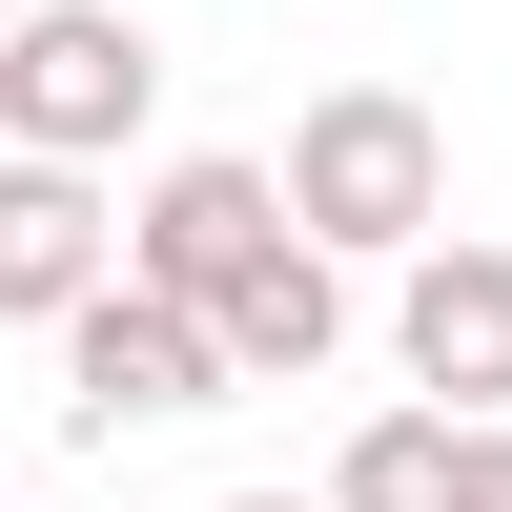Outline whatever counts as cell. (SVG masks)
Returning <instances> with one entry per match:
<instances>
[{
  "instance_id": "8fae6325",
  "label": "cell",
  "mask_w": 512,
  "mask_h": 512,
  "mask_svg": "<svg viewBox=\"0 0 512 512\" xmlns=\"http://www.w3.org/2000/svg\"><path fill=\"white\" fill-rule=\"evenodd\" d=\"M0 21H21V0H0Z\"/></svg>"
},
{
  "instance_id": "277c9868",
  "label": "cell",
  "mask_w": 512,
  "mask_h": 512,
  "mask_svg": "<svg viewBox=\"0 0 512 512\" xmlns=\"http://www.w3.org/2000/svg\"><path fill=\"white\" fill-rule=\"evenodd\" d=\"M287 226H308V205H287V164H246V144H185V164H144V205H123V267H144V287H205V308H226V287L267 267Z\"/></svg>"
},
{
  "instance_id": "7a4b0ae2",
  "label": "cell",
  "mask_w": 512,
  "mask_h": 512,
  "mask_svg": "<svg viewBox=\"0 0 512 512\" xmlns=\"http://www.w3.org/2000/svg\"><path fill=\"white\" fill-rule=\"evenodd\" d=\"M287 205H308L349 267H410V246L451 226V123L410 103V82H328V103L287 123Z\"/></svg>"
},
{
  "instance_id": "6da1fadb",
  "label": "cell",
  "mask_w": 512,
  "mask_h": 512,
  "mask_svg": "<svg viewBox=\"0 0 512 512\" xmlns=\"http://www.w3.org/2000/svg\"><path fill=\"white\" fill-rule=\"evenodd\" d=\"M41 349H62V431H82V451L185 431V410H226V390H246V369H226V308H205V287H144V267H103Z\"/></svg>"
},
{
  "instance_id": "8992f818",
  "label": "cell",
  "mask_w": 512,
  "mask_h": 512,
  "mask_svg": "<svg viewBox=\"0 0 512 512\" xmlns=\"http://www.w3.org/2000/svg\"><path fill=\"white\" fill-rule=\"evenodd\" d=\"M103 267H123V205H103V164H62V144H0V328H62Z\"/></svg>"
},
{
  "instance_id": "ba28073f",
  "label": "cell",
  "mask_w": 512,
  "mask_h": 512,
  "mask_svg": "<svg viewBox=\"0 0 512 512\" xmlns=\"http://www.w3.org/2000/svg\"><path fill=\"white\" fill-rule=\"evenodd\" d=\"M451 472H472V410H431V390L369 410V431L328 451V492H349V512H451Z\"/></svg>"
},
{
  "instance_id": "52a82bcc",
  "label": "cell",
  "mask_w": 512,
  "mask_h": 512,
  "mask_svg": "<svg viewBox=\"0 0 512 512\" xmlns=\"http://www.w3.org/2000/svg\"><path fill=\"white\" fill-rule=\"evenodd\" d=\"M328 349H349V246H328V226H287L267 267L226 287V369H246V390H308Z\"/></svg>"
},
{
  "instance_id": "30bf717a",
  "label": "cell",
  "mask_w": 512,
  "mask_h": 512,
  "mask_svg": "<svg viewBox=\"0 0 512 512\" xmlns=\"http://www.w3.org/2000/svg\"><path fill=\"white\" fill-rule=\"evenodd\" d=\"M226 512H349V492H226Z\"/></svg>"
},
{
  "instance_id": "5b68a950",
  "label": "cell",
  "mask_w": 512,
  "mask_h": 512,
  "mask_svg": "<svg viewBox=\"0 0 512 512\" xmlns=\"http://www.w3.org/2000/svg\"><path fill=\"white\" fill-rule=\"evenodd\" d=\"M390 369H410V390H431V410H512V246H410V267H390Z\"/></svg>"
},
{
  "instance_id": "9c48e42d",
  "label": "cell",
  "mask_w": 512,
  "mask_h": 512,
  "mask_svg": "<svg viewBox=\"0 0 512 512\" xmlns=\"http://www.w3.org/2000/svg\"><path fill=\"white\" fill-rule=\"evenodd\" d=\"M451 512H512V410H472V472H451Z\"/></svg>"
},
{
  "instance_id": "3957f363",
  "label": "cell",
  "mask_w": 512,
  "mask_h": 512,
  "mask_svg": "<svg viewBox=\"0 0 512 512\" xmlns=\"http://www.w3.org/2000/svg\"><path fill=\"white\" fill-rule=\"evenodd\" d=\"M164 123V41L123 0H21L0 21V144H62V164H123Z\"/></svg>"
}]
</instances>
